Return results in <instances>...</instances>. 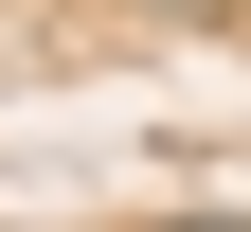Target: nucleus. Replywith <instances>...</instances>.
Segmentation results:
<instances>
[{
  "label": "nucleus",
  "instance_id": "f257e3e1",
  "mask_svg": "<svg viewBox=\"0 0 251 232\" xmlns=\"http://www.w3.org/2000/svg\"><path fill=\"white\" fill-rule=\"evenodd\" d=\"M198 232H215V214H198Z\"/></svg>",
  "mask_w": 251,
  "mask_h": 232
}]
</instances>
